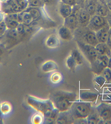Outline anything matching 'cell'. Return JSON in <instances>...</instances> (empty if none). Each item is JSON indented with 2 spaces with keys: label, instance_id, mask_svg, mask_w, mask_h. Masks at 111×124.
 Segmentation results:
<instances>
[{
  "label": "cell",
  "instance_id": "1",
  "mask_svg": "<svg viewBox=\"0 0 111 124\" xmlns=\"http://www.w3.org/2000/svg\"><path fill=\"white\" fill-rule=\"evenodd\" d=\"M78 99L76 93L68 91H57L51 96L50 99L59 112L68 111Z\"/></svg>",
  "mask_w": 111,
  "mask_h": 124
},
{
  "label": "cell",
  "instance_id": "2",
  "mask_svg": "<svg viewBox=\"0 0 111 124\" xmlns=\"http://www.w3.org/2000/svg\"><path fill=\"white\" fill-rule=\"evenodd\" d=\"M27 102L33 109L43 113L44 117L56 108L50 99H44L30 95L27 98Z\"/></svg>",
  "mask_w": 111,
  "mask_h": 124
},
{
  "label": "cell",
  "instance_id": "3",
  "mask_svg": "<svg viewBox=\"0 0 111 124\" xmlns=\"http://www.w3.org/2000/svg\"><path fill=\"white\" fill-rule=\"evenodd\" d=\"M92 107L91 103L77 99L69 110L75 120L85 119L89 115Z\"/></svg>",
  "mask_w": 111,
  "mask_h": 124
},
{
  "label": "cell",
  "instance_id": "4",
  "mask_svg": "<svg viewBox=\"0 0 111 124\" xmlns=\"http://www.w3.org/2000/svg\"><path fill=\"white\" fill-rule=\"evenodd\" d=\"M80 50L85 57L92 65L96 61L98 54L95 46L79 41H77Z\"/></svg>",
  "mask_w": 111,
  "mask_h": 124
},
{
  "label": "cell",
  "instance_id": "5",
  "mask_svg": "<svg viewBox=\"0 0 111 124\" xmlns=\"http://www.w3.org/2000/svg\"><path fill=\"white\" fill-rule=\"evenodd\" d=\"M106 17L96 15L91 16L88 27L90 30L96 32L108 24Z\"/></svg>",
  "mask_w": 111,
  "mask_h": 124
},
{
  "label": "cell",
  "instance_id": "6",
  "mask_svg": "<svg viewBox=\"0 0 111 124\" xmlns=\"http://www.w3.org/2000/svg\"><path fill=\"white\" fill-rule=\"evenodd\" d=\"M80 6L76 5L73 6V12L70 16L64 18V26L69 28L71 31L75 30L78 28L79 25L77 12Z\"/></svg>",
  "mask_w": 111,
  "mask_h": 124
},
{
  "label": "cell",
  "instance_id": "7",
  "mask_svg": "<svg viewBox=\"0 0 111 124\" xmlns=\"http://www.w3.org/2000/svg\"><path fill=\"white\" fill-rule=\"evenodd\" d=\"M95 108L99 117L104 123L111 120V105L102 102Z\"/></svg>",
  "mask_w": 111,
  "mask_h": 124
},
{
  "label": "cell",
  "instance_id": "8",
  "mask_svg": "<svg viewBox=\"0 0 111 124\" xmlns=\"http://www.w3.org/2000/svg\"><path fill=\"white\" fill-rule=\"evenodd\" d=\"M109 58L106 55L98 56L95 62L92 64L93 72L97 75H100L102 71L108 67Z\"/></svg>",
  "mask_w": 111,
  "mask_h": 124
},
{
  "label": "cell",
  "instance_id": "9",
  "mask_svg": "<svg viewBox=\"0 0 111 124\" xmlns=\"http://www.w3.org/2000/svg\"><path fill=\"white\" fill-rule=\"evenodd\" d=\"M77 17L79 25L82 27L87 26L89 23L91 16L84 8L79 9L77 12Z\"/></svg>",
  "mask_w": 111,
  "mask_h": 124
},
{
  "label": "cell",
  "instance_id": "10",
  "mask_svg": "<svg viewBox=\"0 0 111 124\" xmlns=\"http://www.w3.org/2000/svg\"><path fill=\"white\" fill-rule=\"evenodd\" d=\"M75 120L69 110L64 112H59L56 124H74Z\"/></svg>",
  "mask_w": 111,
  "mask_h": 124
},
{
  "label": "cell",
  "instance_id": "11",
  "mask_svg": "<svg viewBox=\"0 0 111 124\" xmlns=\"http://www.w3.org/2000/svg\"><path fill=\"white\" fill-rule=\"evenodd\" d=\"M98 94L96 93L89 91H84L80 93L79 99L82 101L92 102L97 99Z\"/></svg>",
  "mask_w": 111,
  "mask_h": 124
},
{
  "label": "cell",
  "instance_id": "12",
  "mask_svg": "<svg viewBox=\"0 0 111 124\" xmlns=\"http://www.w3.org/2000/svg\"><path fill=\"white\" fill-rule=\"evenodd\" d=\"M110 27L109 24L96 32V37L99 43H106L108 39Z\"/></svg>",
  "mask_w": 111,
  "mask_h": 124
},
{
  "label": "cell",
  "instance_id": "13",
  "mask_svg": "<svg viewBox=\"0 0 111 124\" xmlns=\"http://www.w3.org/2000/svg\"><path fill=\"white\" fill-rule=\"evenodd\" d=\"M97 4L96 0H87L83 5V8L92 16L95 14Z\"/></svg>",
  "mask_w": 111,
  "mask_h": 124
},
{
  "label": "cell",
  "instance_id": "14",
  "mask_svg": "<svg viewBox=\"0 0 111 124\" xmlns=\"http://www.w3.org/2000/svg\"><path fill=\"white\" fill-rule=\"evenodd\" d=\"M58 66L55 62L49 60L45 62L42 65L41 70L45 73H50L57 70Z\"/></svg>",
  "mask_w": 111,
  "mask_h": 124
},
{
  "label": "cell",
  "instance_id": "15",
  "mask_svg": "<svg viewBox=\"0 0 111 124\" xmlns=\"http://www.w3.org/2000/svg\"><path fill=\"white\" fill-rule=\"evenodd\" d=\"M95 47L98 56L106 55L110 58L111 55V50L107 44L99 43Z\"/></svg>",
  "mask_w": 111,
  "mask_h": 124
},
{
  "label": "cell",
  "instance_id": "16",
  "mask_svg": "<svg viewBox=\"0 0 111 124\" xmlns=\"http://www.w3.org/2000/svg\"><path fill=\"white\" fill-rule=\"evenodd\" d=\"M101 120L95 108L92 107L89 115L86 118L87 124H98Z\"/></svg>",
  "mask_w": 111,
  "mask_h": 124
},
{
  "label": "cell",
  "instance_id": "17",
  "mask_svg": "<svg viewBox=\"0 0 111 124\" xmlns=\"http://www.w3.org/2000/svg\"><path fill=\"white\" fill-rule=\"evenodd\" d=\"M41 8H40L29 7L25 12L29 13L33 17L34 21H36L38 20L42 17Z\"/></svg>",
  "mask_w": 111,
  "mask_h": 124
},
{
  "label": "cell",
  "instance_id": "18",
  "mask_svg": "<svg viewBox=\"0 0 111 124\" xmlns=\"http://www.w3.org/2000/svg\"><path fill=\"white\" fill-rule=\"evenodd\" d=\"M73 6L62 3L59 7V12L61 16L64 18L71 15L73 13Z\"/></svg>",
  "mask_w": 111,
  "mask_h": 124
},
{
  "label": "cell",
  "instance_id": "19",
  "mask_svg": "<svg viewBox=\"0 0 111 124\" xmlns=\"http://www.w3.org/2000/svg\"><path fill=\"white\" fill-rule=\"evenodd\" d=\"M58 35L62 39L69 40L72 37L71 30L67 27L63 26L60 28L58 31Z\"/></svg>",
  "mask_w": 111,
  "mask_h": 124
},
{
  "label": "cell",
  "instance_id": "20",
  "mask_svg": "<svg viewBox=\"0 0 111 124\" xmlns=\"http://www.w3.org/2000/svg\"><path fill=\"white\" fill-rule=\"evenodd\" d=\"M59 40L58 37L55 35H50L47 39L46 41V46L50 48H55L59 45Z\"/></svg>",
  "mask_w": 111,
  "mask_h": 124
},
{
  "label": "cell",
  "instance_id": "21",
  "mask_svg": "<svg viewBox=\"0 0 111 124\" xmlns=\"http://www.w3.org/2000/svg\"><path fill=\"white\" fill-rule=\"evenodd\" d=\"M106 6L102 3H99L97 4L95 14L102 17H106L109 12Z\"/></svg>",
  "mask_w": 111,
  "mask_h": 124
},
{
  "label": "cell",
  "instance_id": "22",
  "mask_svg": "<svg viewBox=\"0 0 111 124\" xmlns=\"http://www.w3.org/2000/svg\"><path fill=\"white\" fill-rule=\"evenodd\" d=\"M45 118L44 114L41 112H37L32 116L31 122L33 124H41L44 122Z\"/></svg>",
  "mask_w": 111,
  "mask_h": 124
},
{
  "label": "cell",
  "instance_id": "23",
  "mask_svg": "<svg viewBox=\"0 0 111 124\" xmlns=\"http://www.w3.org/2000/svg\"><path fill=\"white\" fill-rule=\"evenodd\" d=\"M11 105L9 103L4 102L0 103V111L2 115L9 114L11 111Z\"/></svg>",
  "mask_w": 111,
  "mask_h": 124
},
{
  "label": "cell",
  "instance_id": "24",
  "mask_svg": "<svg viewBox=\"0 0 111 124\" xmlns=\"http://www.w3.org/2000/svg\"><path fill=\"white\" fill-rule=\"evenodd\" d=\"M70 55L75 61L78 66L81 65L83 62V58L80 52L78 50L74 49L71 52Z\"/></svg>",
  "mask_w": 111,
  "mask_h": 124
},
{
  "label": "cell",
  "instance_id": "25",
  "mask_svg": "<svg viewBox=\"0 0 111 124\" xmlns=\"http://www.w3.org/2000/svg\"><path fill=\"white\" fill-rule=\"evenodd\" d=\"M22 22L24 25L30 26L34 22L33 17L29 13L24 12L21 17Z\"/></svg>",
  "mask_w": 111,
  "mask_h": 124
},
{
  "label": "cell",
  "instance_id": "26",
  "mask_svg": "<svg viewBox=\"0 0 111 124\" xmlns=\"http://www.w3.org/2000/svg\"><path fill=\"white\" fill-rule=\"evenodd\" d=\"M28 7L42 8L44 7L45 4L42 0H27Z\"/></svg>",
  "mask_w": 111,
  "mask_h": 124
},
{
  "label": "cell",
  "instance_id": "27",
  "mask_svg": "<svg viewBox=\"0 0 111 124\" xmlns=\"http://www.w3.org/2000/svg\"><path fill=\"white\" fill-rule=\"evenodd\" d=\"M66 64L67 67L70 70L74 69L78 66L75 61L70 54L66 59Z\"/></svg>",
  "mask_w": 111,
  "mask_h": 124
},
{
  "label": "cell",
  "instance_id": "28",
  "mask_svg": "<svg viewBox=\"0 0 111 124\" xmlns=\"http://www.w3.org/2000/svg\"><path fill=\"white\" fill-rule=\"evenodd\" d=\"M62 76L61 74L59 72H54L50 77L51 82L53 84H56L59 83L62 80Z\"/></svg>",
  "mask_w": 111,
  "mask_h": 124
},
{
  "label": "cell",
  "instance_id": "29",
  "mask_svg": "<svg viewBox=\"0 0 111 124\" xmlns=\"http://www.w3.org/2000/svg\"><path fill=\"white\" fill-rule=\"evenodd\" d=\"M100 75H102L105 78L107 83H109L111 81V69L107 67L102 71Z\"/></svg>",
  "mask_w": 111,
  "mask_h": 124
},
{
  "label": "cell",
  "instance_id": "30",
  "mask_svg": "<svg viewBox=\"0 0 111 124\" xmlns=\"http://www.w3.org/2000/svg\"><path fill=\"white\" fill-rule=\"evenodd\" d=\"M94 82L98 87H102L107 82L106 79L101 75H98L94 79Z\"/></svg>",
  "mask_w": 111,
  "mask_h": 124
},
{
  "label": "cell",
  "instance_id": "31",
  "mask_svg": "<svg viewBox=\"0 0 111 124\" xmlns=\"http://www.w3.org/2000/svg\"><path fill=\"white\" fill-rule=\"evenodd\" d=\"M61 2L69 5L74 6L76 5V0H61Z\"/></svg>",
  "mask_w": 111,
  "mask_h": 124
},
{
  "label": "cell",
  "instance_id": "32",
  "mask_svg": "<svg viewBox=\"0 0 111 124\" xmlns=\"http://www.w3.org/2000/svg\"><path fill=\"white\" fill-rule=\"evenodd\" d=\"M106 44L111 50V27H110L109 32L108 39Z\"/></svg>",
  "mask_w": 111,
  "mask_h": 124
},
{
  "label": "cell",
  "instance_id": "33",
  "mask_svg": "<svg viewBox=\"0 0 111 124\" xmlns=\"http://www.w3.org/2000/svg\"><path fill=\"white\" fill-rule=\"evenodd\" d=\"M108 24L110 27H111V12H108V15L106 17Z\"/></svg>",
  "mask_w": 111,
  "mask_h": 124
},
{
  "label": "cell",
  "instance_id": "34",
  "mask_svg": "<svg viewBox=\"0 0 111 124\" xmlns=\"http://www.w3.org/2000/svg\"><path fill=\"white\" fill-rule=\"evenodd\" d=\"M87 0H76V5L80 6L83 5Z\"/></svg>",
  "mask_w": 111,
  "mask_h": 124
},
{
  "label": "cell",
  "instance_id": "35",
  "mask_svg": "<svg viewBox=\"0 0 111 124\" xmlns=\"http://www.w3.org/2000/svg\"><path fill=\"white\" fill-rule=\"evenodd\" d=\"M106 4L107 8L111 12V0H107Z\"/></svg>",
  "mask_w": 111,
  "mask_h": 124
},
{
  "label": "cell",
  "instance_id": "36",
  "mask_svg": "<svg viewBox=\"0 0 111 124\" xmlns=\"http://www.w3.org/2000/svg\"><path fill=\"white\" fill-rule=\"evenodd\" d=\"M43 1L44 3L45 4H50L54 2L55 0H42Z\"/></svg>",
  "mask_w": 111,
  "mask_h": 124
},
{
  "label": "cell",
  "instance_id": "37",
  "mask_svg": "<svg viewBox=\"0 0 111 124\" xmlns=\"http://www.w3.org/2000/svg\"><path fill=\"white\" fill-rule=\"evenodd\" d=\"M108 67L109 68L111 69V55L109 59V63Z\"/></svg>",
  "mask_w": 111,
  "mask_h": 124
},
{
  "label": "cell",
  "instance_id": "38",
  "mask_svg": "<svg viewBox=\"0 0 111 124\" xmlns=\"http://www.w3.org/2000/svg\"><path fill=\"white\" fill-rule=\"evenodd\" d=\"M8 0H0V2L5 3Z\"/></svg>",
  "mask_w": 111,
  "mask_h": 124
},
{
  "label": "cell",
  "instance_id": "39",
  "mask_svg": "<svg viewBox=\"0 0 111 124\" xmlns=\"http://www.w3.org/2000/svg\"><path fill=\"white\" fill-rule=\"evenodd\" d=\"M2 114L0 111V120H2Z\"/></svg>",
  "mask_w": 111,
  "mask_h": 124
},
{
  "label": "cell",
  "instance_id": "40",
  "mask_svg": "<svg viewBox=\"0 0 111 124\" xmlns=\"http://www.w3.org/2000/svg\"><path fill=\"white\" fill-rule=\"evenodd\" d=\"M2 15H1V14H0V22L1 21V20H2L3 19V17L2 16Z\"/></svg>",
  "mask_w": 111,
  "mask_h": 124
},
{
  "label": "cell",
  "instance_id": "41",
  "mask_svg": "<svg viewBox=\"0 0 111 124\" xmlns=\"http://www.w3.org/2000/svg\"><path fill=\"white\" fill-rule=\"evenodd\" d=\"M110 83H111V82H110Z\"/></svg>",
  "mask_w": 111,
  "mask_h": 124
}]
</instances>
